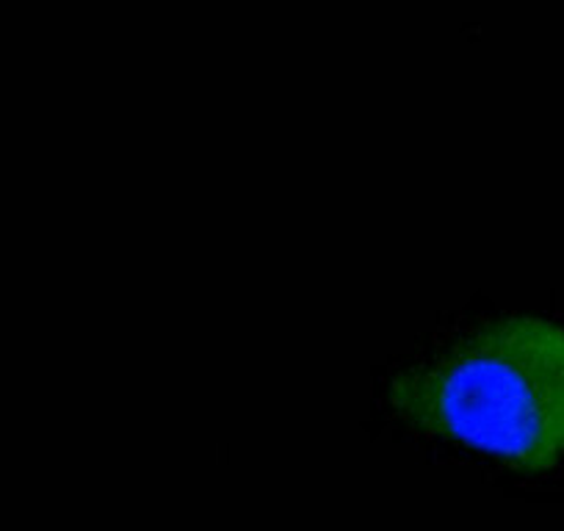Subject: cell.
<instances>
[{
    "label": "cell",
    "mask_w": 564,
    "mask_h": 531,
    "mask_svg": "<svg viewBox=\"0 0 564 531\" xmlns=\"http://www.w3.org/2000/svg\"><path fill=\"white\" fill-rule=\"evenodd\" d=\"M417 430L520 468L564 457V327L503 318L465 335L393 384Z\"/></svg>",
    "instance_id": "1"
}]
</instances>
